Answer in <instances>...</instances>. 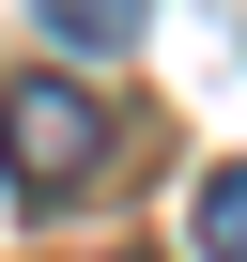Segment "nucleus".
Listing matches in <instances>:
<instances>
[{
    "label": "nucleus",
    "instance_id": "obj_1",
    "mask_svg": "<svg viewBox=\"0 0 247 262\" xmlns=\"http://www.w3.org/2000/svg\"><path fill=\"white\" fill-rule=\"evenodd\" d=\"M0 170H16V201L93 185V170H108V108H93L77 77H16V93H0Z\"/></svg>",
    "mask_w": 247,
    "mask_h": 262
},
{
    "label": "nucleus",
    "instance_id": "obj_2",
    "mask_svg": "<svg viewBox=\"0 0 247 262\" xmlns=\"http://www.w3.org/2000/svg\"><path fill=\"white\" fill-rule=\"evenodd\" d=\"M201 262H247V155L201 170Z\"/></svg>",
    "mask_w": 247,
    "mask_h": 262
},
{
    "label": "nucleus",
    "instance_id": "obj_3",
    "mask_svg": "<svg viewBox=\"0 0 247 262\" xmlns=\"http://www.w3.org/2000/svg\"><path fill=\"white\" fill-rule=\"evenodd\" d=\"M47 31H62V47H123V31H139V0H47Z\"/></svg>",
    "mask_w": 247,
    "mask_h": 262
}]
</instances>
